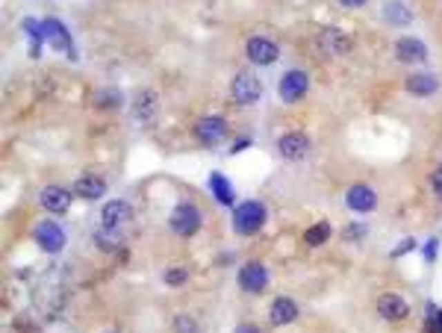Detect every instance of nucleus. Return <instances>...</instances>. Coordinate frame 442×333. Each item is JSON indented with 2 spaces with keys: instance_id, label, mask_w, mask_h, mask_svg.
<instances>
[{
  "instance_id": "c9c22d12",
  "label": "nucleus",
  "mask_w": 442,
  "mask_h": 333,
  "mask_svg": "<svg viewBox=\"0 0 442 333\" xmlns=\"http://www.w3.org/2000/svg\"><path fill=\"white\" fill-rule=\"evenodd\" d=\"M236 333H260V330H257V327H251V325H242Z\"/></svg>"
},
{
  "instance_id": "423d86ee",
  "label": "nucleus",
  "mask_w": 442,
  "mask_h": 333,
  "mask_svg": "<svg viewBox=\"0 0 442 333\" xmlns=\"http://www.w3.org/2000/svg\"><path fill=\"white\" fill-rule=\"evenodd\" d=\"M224 136H227V121L221 115H206L195 124V139L204 148H215L218 142H224Z\"/></svg>"
},
{
  "instance_id": "bb28decb",
  "label": "nucleus",
  "mask_w": 442,
  "mask_h": 333,
  "mask_svg": "<svg viewBox=\"0 0 442 333\" xmlns=\"http://www.w3.org/2000/svg\"><path fill=\"white\" fill-rule=\"evenodd\" d=\"M366 236H369L366 225H345L342 227V239H348V242H363Z\"/></svg>"
},
{
  "instance_id": "2eb2a0df",
  "label": "nucleus",
  "mask_w": 442,
  "mask_h": 333,
  "mask_svg": "<svg viewBox=\"0 0 442 333\" xmlns=\"http://www.w3.org/2000/svg\"><path fill=\"white\" fill-rule=\"evenodd\" d=\"M130 218H133V207L127 201H109L101 209V227H109V230L124 227Z\"/></svg>"
},
{
  "instance_id": "ddd939ff",
  "label": "nucleus",
  "mask_w": 442,
  "mask_h": 333,
  "mask_svg": "<svg viewBox=\"0 0 442 333\" xmlns=\"http://www.w3.org/2000/svg\"><path fill=\"white\" fill-rule=\"evenodd\" d=\"M278 151H280V157L283 160H289V162H295V160H304L307 153H309V139L304 136V133H286V136H280L278 139Z\"/></svg>"
},
{
  "instance_id": "aec40b11",
  "label": "nucleus",
  "mask_w": 442,
  "mask_h": 333,
  "mask_svg": "<svg viewBox=\"0 0 442 333\" xmlns=\"http://www.w3.org/2000/svg\"><path fill=\"white\" fill-rule=\"evenodd\" d=\"M404 86H407V92L416 95V97H430L439 88V80L430 71H416V74L407 77Z\"/></svg>"
},
{
  "instance_id": "473e14b6",
  "label": "nucleus",
  "mask_w": 442,
  "mask_h": 333,
  "mask_svg": "<svg viewBox=\"0 0 442 333\" xmlns=\"http://www.w3.org/2000/svg\"><path fill=\"white\" fill-rule=\"evenodd\" d=\"M434 327H436V333H442V307L434 310Z\"/></svg>"
},
{
  "instance_id": "6ab92c4d",
  "label": "nucleus",
  "mask_w": 442,
  "mask_h": 333,
  "mask_svg": "<svg viewBox=\"0 0 442 333\" xmlns=\"http://www.w3.org/2000/svg\"><path fill=\"white\" fill-rule=\"evenodd\" d=\"M157 104H160V97L153 88H142V92L133 97V115H136V121H151L153 115H157Z\"/></svg>"
},
{
  "instance_id": "1a4fd4ad",
  "label": "nucleus",
  "mask_w": 442,
  "mask_h": 333,
  "mask_svg": "<svg viewBox=\"0 0 442 333\" xmlns=\"http://www.w3.org/2000/svg\"><path fill=\"white\" fill-rule=\"evenodd\" d=\"M245 53H248V59L253 65H260V68H265V65H274V62H278V57H280L278 44H274L271 39H262V36L248 39Z\"/></svg>"
},
{
  "instance_id": "7c9ffc66",
  "label": "nucleus",
  "mask_w": 442,
  "mask_h": 333,
  "mask_svg": "<svg viewBox=\"0 0 442 333\" xmlns=\"http://www.w3.org/2000/svg\"><path fill=\"white\" fill-rule=\"evenodd\" d=\"M430 186H434V195L442 201V169H436V174L430 177Z\"/></svg>"
},
{
  "instance_id": "4be33fe9",
  "label": "nucleus",
  "mask_w": 442,
  "mask_h": 333,
  "mask_svg": "<svg viewBox=\"0 0 442 333\" xmlns=\"http://www.w3.org/2000/svg\"><path fill=\"white\" fill-rule=\"evenodd\" d=\"M24 32L30 36V53L32 57H39L41 53V44L48 41V32H44V21H36V18H24Z\"/></svg>"
},
{
  "instance_id": "f3484780",
  "label": "nucleus",
  "mask_w": 442,
  "mask_h": 333,
  "mask_svg": "<svg viewBox=\"0 0 442 333\" xmlns=\"http://www.w3.org/2000/svg\"><path fill=\"white\" fill-rule=\"evenodd\" d=\"M44 32H48V41L53 44V48L65 50V53H68V57L74 59V41H71V36H68V30H65L62 21L48 18V21H44Z\"/></svg>"
},
{
  "instance_id": "7ed1b4c3",
  "label": "nucleus",
  "mask_w": 442,
  "mask_h": 333,
  "mask_svg": "<svg viewBox=\"0 0 442 333\" xmlns=\"http://www.w3.org/2000/svg\"><path fill=\"white\" fill-rule=\"evenodd\" d=\"M230 97H233L236 106H253L262 97V83L257 74L251 71H239L230 83Z\"/></svg>"
},
{
  "instance_id": "c85d7f7f",
  "label": "nucleus",
  "mask_w": 442,
  "mask_h": 333,
  "mask_svg": "<svg viewBox=\"0 0 442 333\" xmlns=\"http://www.w3.org/2000/svg\"><path fill=\"white\" fill-rule=\"evenodd\" d=\"M174 333H198L195 318H189V316H177V318H174Z\"/></svg>"
},
{
  "instance_id": "dca6fc26",
  "label": "nucleus",
  "mask_w": 442,
  "mask_h": 333,
  "mask_svg": "<svg viewBox=\"0 0 442 333\" xmlns=\"http://www.w3.org/2000/svg\"><path fill=\"white\" fill-rule=\"evenodd\" d=\"M298 318V304L292 301V298H274L271 307H269V321L274 327H283V325H292V321Z\"/></svg>"
},
{
  "instance_id": "f03ea898",
  "label": "nucleus",
  "mask_w": 442,
  "mask_h": 333,
  "mask_svg": "<svg viewBox=\"0 0 442 333\" xmlns=\"http://www.w3.org/2000/svg\"><path fill=\"white\" fill-rule=\"evenodd\" d=\"M204 225V218H201V209H198L195 204H177L171 209V216H169V227L177 233V236H183V239H189L195 236L198 230H201Z\"/></svg>"
},
{
  "instance_id": "9b49d317",
  "label": "nucleus",
  "mask_w": 442,
  "mask_h": 333,
  "mask_svg": "<svg viewBox=\"0 0 442 333\" xmlns=\"http://www.w3.org/2000/svg\"><path fill=\"white\" fill-rule=\"evenodd\" d=\"M395 59L398 62H407V65H419L427 59V44L419 41L413 36H404L395 41Z\"/></svg>"
},
{
  "instance_id": "f257e3e1",
  "label": "nucleus",
  "mask_w": 442,
  "mask_h": 333,
  "mask_svg": "<svg viewBox=\"0 0 442 333\" xmlns=\"http://www.w3.org/2000/svg\"><path fill=\"white\" fill-rule=\"evenodd\" d=\"M265 225V207L260 201H242L233 209V230L239 236H253Z\"/></svg>"
},
{
  "instance_id": "393cba45",
  "label": "nucleus",
  "mask_w": 442,
  "mask_h": 333,
  "mask_svg": "<svg viewBox=\"0 0 442 333\" xmlns=\"http://www.w3.org/2000/svg\"><path fill=\"white\" fill-rule=\"evenodd\" d=\"M95 104H97V109H118L121 104H124V97H121L118 88H97Z\"/></svg>"
},
{
  "instance_id": "5701e85b",
  "label": "nucleus",
  "mask_w": 442,
  "mask_h": 333,
  "mask_svg": "<svg viewBox=\"0 0 442 333\" xmlns=\"http://www.w3.org/2000/svg\"><path fill=\"white\" fill-rule=\"evenodd\" d=\"M92 239H95V245L101 251H106V254H113V251H118L121 245H124V236H121L118 230H109V227H97L92 233Z\"/></svg>"
},
{
  "instance_id": "412c9836",
  "label": "nucleus",
  "mask_w": 442,
  "mask_h": 333,
  "mask_svg": "<svg viewBox=\"0 0 442 333\" xmlns=\"http://www.w3.org/2000/svg\"><path fill=\"white\" fill-rule=\"evenodd\" d=\"M209 192H213V198L221 204V207H233L236 201V192H233V183L227 180L224 174H209Z\"/></svg>"
},
{
  "instance_id": "cd10ccee",
  "label": "nucleus",
  "mask_w": 442,
  "mask_h": 333,
  "mask_svg": "<svg viewBox=\"0 0 442 333\" xmlns=\"http://www.w3.org/2000/svg\"><path fill=\"white\" fill-rule=\"evenodd\" d=\"M186 280H189V272L186 269H169L165 272V283L169 286H183Z\"/></svg>"
},
{
  "instance_id": "0eeeda50",
  "label": "nucleus",
  "mask_w": 442,
  "mask_h": 333,
  "mask_svg": "<svg viewBox=\"0 0 442 333\" xmlns=\"http://www.w3.org/2000/svg\"><path fill=\"white\" fill-rule=\"evenodd\" d=\"M265 286H269V272L260 260H251L239 269V289L242 292H251V295H260Z\"/></svg>"
},
{
  "instance_id": "a878e982",
  "label": "nucleus",
  "mask_w": 442,
  "mask_h": 333,
  "mask_svg": "<svg viewBox=\"0 0 442 333\" xmlns=\"http://www.w3.org/2000/svg\"><path fill=\"white\" fill-rule=\"evenodd\" d=\"M330 239V225L327 221H318V225H313L307 233H304V242L309 248H316V245H325V242Z\"/></svg>"
},
{
  "instance_id": "20e7f679",
  "label": "nucleus",
  "mask_w": 442,
  "mask_h": 333,
  "mask_svg": "<svg viewBox=\"0 0 442 333\" xmlns=\"http://www.w3.org/2000/svg\"><path fill=\"white\" fill-rule=\"evenodd\" d=\"M32 236H36V245L44 251V254H59L65 248V230L57 225V221H50V218H44L36 225V230H32Z\"/></svg>"
},
{
  "instance_id": "c756f323",
  "label": "nucleus",
  "mask_w": 442,
  "mask_h": 333,
  "mask_svg": "<svg viewBox=\"0 0 442 333\" xmlns=\"http://www.w3.org/2000/svg\"><path fill=\"white\" fill-rule=\"evenodd\" d=\"M436 254H439V236H434V239H430L427 245H425V260H427V263H434V260H436Z\"/></svg>"
},
{
  "instance_id": "39448f33",
  "label": "nucleus",
  "mask_w": 442,
  "mask_h": 333,
  "mask_svg": "<svg viewBox=\"0 0 442 333\" xmlns=\"http://www.w3.org/2000/svg\"><path fill=\"white\" fill-rule=\"evenodd\" d=\"M307 88H309V77L307 71H286L280 77V83H278V95H280V101L283 104H295V101H301V97L307 95Z\"/></svg>"
},
{
  "instance_id": "72a5a7b5",
  "label": "nucleus",
  "mask_w": 442,
  "mask_h": 333,
  "mask_svg": "<svg viewBox=\"0 0 442 333\" xmlns=\"http://www.w3.org/2000/svg\"><path fill=\"white\" fill-rule=\"evenodd\" d=\"M248 145H251V139H239L236 145H233V151H230V153H239V151H245Z\"/></svg>"
},
{
  "instance_id": "f704fd0d",
  "label": "nucleus",
  "mask_w": 442,
  "mask_h": 333,
  "mask_svg": "<svg viewBox=\"0 0 442 333\" xmlns=\"http://www.w3.org/2000/svg\"><path fill=\"white\" fill-rule=\"evenodd\" d=\"M339 3H342V6H348V9H357V6L366 3V0H339Z\"/></svg>"
},
{
  "instance_id": "b1692460",
  "label": "nucleus",
  "mask_w": 442,
  "mask_h": 333,
  "mask_svg": "<svg viewBox=\"0 0 442 333\" xmlns=\"http://www.w3.org/2000/svg\"><path fill=\"white\" fill-rule=\"evenodd\" d=\"M383 15H386V21L390 24H398V27H404V24H410V9H407L401 0H390V3L383 6Z\"/></svg>"
},
{
  "instance_id": "4468645a",
  "label": "nucleus",
  "mask_w": 442,
  "mask_h": 333,
  "mask_svg": "<svg viewBox=\"0 0 442 333\" xmlns=\"http://www.w3.org/2000/svg\"><path fill=\"white\" fill-rule=\"evenodd\" d=\"M345 204H348V209H354V213H372V209L378 207V195H374L372 186L357 183L345 192Z\"/></svg>"
},
{
  "instance_id": "2f4dec72",
  "label": "nucleus",
  "mask_w": 442,
  "mask_h": 333,
  "mask_svg": "<svg viewBox=\"0 0 442 333\" xmlns=\"http://www.w3.org/2000/svg\"><path fill=\"white\" fill-rule=\"evenodd\" d=\"M416 248V239H407V242H401V245H398L395 251H392V257H404L407 251H413Z\"/></svg>"
},
{
  "instance_id": "a211bd4d",
  "label": "nucleus",
  "mask_w": 442,
  "mask_h": 333,
  "mask_svg": "<svg viewBox=\"0 0 442 333\" xmlns=\"http://www.w3.org/2000/svg\"><path fill=\"white\" fill-rule=\"evenodd\" d=\"M71 192H74L77 198H83V201H97V198L106 195V183H104L97 174H83L80 180L74 183Z\"/></svg>"
},
{
  "instance_id": "f8f14e48",
  "label": "nucleus",
  "mask_w": 442,
  "mask_h": 333,
  "mask_svg": "<svg viewBox=\"0 0 442 333\" xmlns=\"http://www.w3.org/2000/svg\"><path fill=\"white\" fill-rule=\"evenodd\" d=\"M378 313L386 321H404L407 316H410V304H407L398 292H383L378 298Z\"/></svg>"
},
{
  "instance_id": "6e6552de",
  "label": "nucleus",
  "mask_w": 442,
  "mask_h": 333,
  "mask_svg": "<svg viewBox=\"0 0 442 333\" xmlns=\"http://www.w3.org/2000/svg\"><path fill=\"white\" fill-rule=\"evenodd\" d=\"M318 48H322L325 53H334V57H345V53L354 50V39L348 36V32H342L336 27H325V30H318Z\"/></svg>"
},
{
  "instance_id": "9d476101",
  "label": "nucleus",
  "mask_w": 442,
  "mask_h": 333,
  "mask_svg": "<svg viewBox=\"0 0 442 333\" xmlns=\"http://www.w3.org/2000/svg\"><path fill=\"white\" fill-rule=\"evenodd\" d=\"M71 198H74V192H68V189H62V186H44L41 189V207L48 209V213H53V216L68 213Z\"/></svg>"
}]
</instances>
